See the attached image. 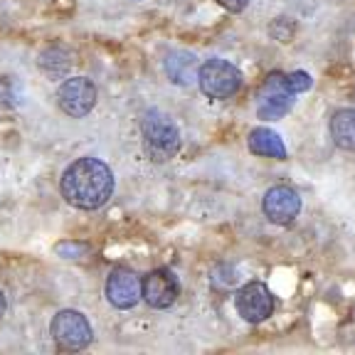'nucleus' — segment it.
I'll return each mask as SVG.
<instances>
[{
	"label": "nucleus",
	"instance_id": "nucleus-1",
	"mask_svg": "<svg viewBox=\"0 0 355 355\" xmlns=\"http://www.w3.org/2000/svg\"><path fill=\"white\" fill-rule=\"evenodd\" d=\"M60 193L77 210H99L114 193V173L99 158H77L60 178Z\"/></svg>",
	"mask_w": 355,
	"mask_h": 355
},
{
	"label": "nucleus",
	"instance_id": "nucleus-2",
	"mask_svg": "<svg viewBox=\"0 0 355 355\" xmlns=\"http://www.w3.org/2000/svg\"><path fill=\"white\" fill-rule=\"evenodd\" d=\"M311 89V74L309 72H274L264 79V84L257 92L254 111L259 119L274 121V119L286 116L291 106H294L296 96L301 92Z\"/></svg>",
	"mask_w": 355,
	"mask_h": 355
},
{
	"label": "nucleus",
	"instance_id": "nucleus-3",
	"mask_svg": "<svg viewBox=\"0 0 355 355\" xmlns=\"http://www.w3.org/2000/svg\"><path fill=\"white\" fill-rule=\"evenodd\" d=\"M144 150L153 163H168L180 150V128L171 114L161 109H148L141 119Z\"/></svg>",
	"mask_w": 355,
	"mask_h": 355
},
{
	"label": "nucleus",
	"instance_id": "nucleus-4",
	"mask_svg": "<svg viewBox=\"0 0 355 355\" xmlns=\"http://www.w3.org/2000/svg\"><path fill=\"white\" fill-rule=\"evenodd\" d=\"M198 87L207 99H230L242 89V72L232 62L210 57L198 69Z\"/></svg>",
	"mask_w": 355,
	"mask_h": 355
},
{
	"label": "nucleus",
	"instance_id": "nucleus-5",
	"mask_svg": "<svg viewBox=\"0 0 355 355\" xmlns=\"http://www.w3.org/2000/svg\"><path fill=\"white\" fill-rule=\"evenodd\" d=\"M50 333L57 348L69 350V353L89 348L92 340H94L92 323L87 321V316H84L82 311H74V309L57 311L50 323Z\"/></svg>",
	"mask_w": 355,
	"mask_h": 355
},
{
	"label": "nucleus",
	"instance_id": "nucleus-6",
	"mask_svg": "<svg viewBox=\"0 0 355 355\" xmlns=\"http://www.w3.org/2000/svg\"><path fill=\"white\" fill-rule=\"evenodd\" d=\"M96 84L87 77H72L64 79L57 89V106L62 114L72 119H84L96 104Z\"/></svg>",
	"mask_w": 355,
	"mask_h": 355
},
{
	"label": "nucleus",
	"instance_id": "nucleus-7",
	"mask_svg": "<svg viewBox=\"0 0 355 355\" xmlns=\"http://www.w3.org/2000/svg\"><path fill=\"white\" fill-rule=\"evenodd\" d=\"M234 306L247 323H261L274 313V294L269 291L266 284L250 282L237 291Z\"/></svg>",
	"mask_w": 355,
	"mask_h": 355
},
{
	"label": "nucleus",
	"instance_id": "nucleus-8",
	"mask_svg": "<svg viewBox=\"0 0 355 355\" xmlns=\"http://www.w3.org/2000/svg\"><path fill=\"white\" fill-rule=\"evenodd\" d=\"M180 296V284L171 269H153L141 279V299L150 309H168Z\"/></svg>",
	"mask_w": 355,
	"mask_h": 355
},
{
	"label": "nucleus",
	"instance_id": "nucleus-9",
	"mask_svg": "<svg viewBox=\"0 0 355 355\" xmlns=\"http://www.w3.org/2000/svg\"><path fill=\"white\" fill-rule=\"evenodd\" d=\"M261 210H264L266 220L274 222V225H288L299 217L301 198L291 185H274L264 193Z\"/></svg>",
	"mask_w": 355,
	"mask_h": 355
},
{
	"label": "nucleus",
	"instance_id": "nucleus-10",
	"mask_svg": "<svg viewBox=\"0 0 355 355\" xmlns=\"http://www.w3.org/2000/svg\"><path fill=\"white\" fill-rule=\"evenodd\" d=\"M106 299L114 309H133L141 299V279L128 266H116L106 279Z\"/></svg>",
	"mask_w": 355,
	"mask_h": 355
},
{
	"label": "nucleus",
	"instance_id": "nucleus-11",
	"mask_svg": "<svg viewBox=\"0 0 355 355\" xmlns=\"http://www.w3.org/2000/svg\"><path fill=\"white\" fill-rule=\"evenodd\" d=\"M247 146H250L252 153L261 155V158H277V161L286 158V146H284L282 136L266 126L252 128L250 136H247Z\"/></svg>",
	"mask_w": 355,
	"mask_h": 355
},
{
	"label": "nucleus",
	"instance_id": "nucleus-12",
	"mask_svg": "<svg viewBox=\"0 0 355 355\" xmlns=\"http://www.w3.org/2000/svg\"><path fill=\"white\" fill-rule=\"evenodd\" d=\"M198 57L193 52L178 50L166 57V74L178 87H190L198 79Z\"/></svg>",
	"mask_w": 355,
	"mask_h": 355
},
{
	"label": "nucleus",
	"instance_id": "nucleus-13",
	"mask_svg": "<svg viewBox=\"0 0 355 355\" xmlns=\"http://www.w3.org/2000/svg\"><path fill=\"white\" fill-rule=\"evenodd\" d=\"M331 139L340 150L355 153V109H338L333 114Z\"/></svg>",
	"mask_w": 355,
	"mask_h": 355
},
{
	"label": "nucleus",
	"instance_id": "nucleus-14",
	"mask_svg": "<svg viewBox=\"0 0 355 355\" xmlns=\"http://www.w3.org/2000/svg\"><path fill=\"white\" fill-rule=\"evenodd\" d=\"M77 252L82 254V252H87V247L84 244H57V254L67 257V259H74Z\"/></svg>",
	"mask_w": 355,
	"mask_h": 355
},
{
	"label": "nucleus",
	"instance_id": "nucleus-15",
	"mask_svg": "<svg viewBox=\"0 0 355 355\" xmlns=\"http://www.w3.org/2000/svg\"><path fill=\"white\" fill-rule=\"evenodd\" d=\"M217 3L230 12H242L244 8L250 6V0H217Z\"/></svg>",
	"mask_w": 355,
	"mask_h": 355
},
{
	"label": "nucleus",
	"instance_id": "nucleus-16",
	"mask_svg": "<svg viewBox=\"0 0 355 355\" xmlns=\"http://www.w3.org/2000/svg\"><path fill=\"white\" fill-rule=\"evenodd\" d=\"M6 311H8V296H6V291L0 288V318L6 316Z\"/></svg>",
	"mask_w": 355,
	"mask_h": 355
}]
</instances>
